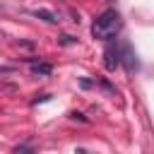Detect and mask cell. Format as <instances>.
<instances>
[{"label": "cell", "mask_w": 154, "mask_h": 154, "mask_svg": "<svg viewBox=\"0 0 154 154\" xmlns=\"http://www.w3.org/2000/svg\"><path fill=\"white\" fill-rule=\"evenodd\" d=\"M70 118H72V120H82V123H87V118H84L82 113H77V111H75V113H70Z\"/></svg>", "instance_id": "8"}, {"label": "cell", "mask_w": 154, "mask_h": 154, "mask_svg": "<svg viewBox=\"0 0 154 154\" xmlns=\"http://www.w3.org/2000/svg\"><path fill=\"white\" fill-rule=\"evenodd\" d=\"M31 14H34V17H38V19H43V22H48V24H58V22H60V19H58V14H55L53 10L36 7V10H31Z\"/></svg>", "instance_id": "4"}, {"label": "cell", "mask_w": 154, "mask_h": 154, "mask_svg": "<svg viewBox=\"0 0 154 154\" xmlns=\"http://www.w3.org/2000/svg\"><path fill=\"white\" fill-rule=\"evenodd\" d=\"M120 63L125 65L128 72H135V70H137V55H135V51H132L130 43L123 46V51H120Z\"/></svg>", "instance_id": "2"}, {"label": "cell", "mask_w": 154, "mask_h": 154, "mask_svg": "<svg viewBox=\"0 0 154 154\" xmlns=\"http://www.w3.org/2000/svg\"><path fill=\"white\" fill-rule=\"evenodd\" d=\"M103 65H106V70H116L118 65H120V53L116 51V46H108L106 51H103Z\"/></svg>", "instance_id": "3"}, {"label": "cell", "mask_w": 154, "mask_h": 154, "mask_svg": "<svg viewBox=\"0 0 154 154\" xmlns=\"http://www.w3.org/2000/svg\"><path fill=\"white\" fill-rule=\"evenodd\" d=\"M31 72L34 75H51L53 65L51 63H36V58H31Z\"/></svg>", "instance_id": "5"}, {"label": "cell", "mask_w": 154, "mask_h": 154, "mask_svg": "<svg viewBox=\"0 0 154 154\" xmlns=\"http://www.w3.org/2000/svg\"><path fill=\"white\" fill-rule=\"evenodd\" d=\"M58 43H63V46H75V43H77V38H75V36H70V34H63V36H58Z\"/></svg>", "instance_id": "6"}, {"label": "cell", "mask_w": 154, "mask_h": 154, "mask_svg": "<svg viewBox=\"0 0 154 154\" xmlns=\"http://www.w3.org/2000/svg\"><path fill=\"white\" fill-rule=\"evenodd\" d=\"M48 99H51V94H41V96H36V99H34L31 103L36 106V103H41V101H48Z\"/></svg>", "instance_id": "7"}, {"label": "cell", "mask_w": 154, "mask_h": 154, "mask_svg": "<svg viewBox=\"0 0 154 154\" xmlns=\"http://www.w3.org/2000/svg\"><path fill=\"white\" fill-rule=\"evenodd\" d=\"M120 26H123L120 14H118L116 10H103V12L94 19V24H91V36L99 38V41H111V38L120 31Z\"/></svg>", "instance_id": "1"}]
</instances>
